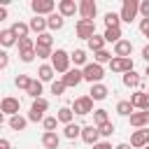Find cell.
Wrapping results in <instances>:
<instances>
[{"label": "cell", "mask_w": 149, "mask_h": 149, "mask_svg": "<svg viewBox=\"0 0 149 149\" xmlns=\"http://www.w3.org/2000/svg\"><path fill=\"white\" fill-rule=\"evenodd\" d=\"M137 14H140V2H137V0H123L121 12H119L121 21H123V23H133Z\"/></svg>", "instance_id": "3"}, {"label": "cell", "mask_w": 149, "mask_h": 149, "mask_svg": "<svg viewBox=\"0 0 149 149\" xmlns=\"http://www.w3.org/2000/svg\"><path fill=\"white\" fill-rule=\"evenodd\" d=\"M61 144V137L56 133H42V147L44 149H58Z\"/></svg>", "instance_id": "23"}, {"label": "cell", "mask_w": 149, "mask_h": 149, "mask_svg": "<svg viewBox=\"0 0 149 149\" xmlns=\"http://www.w3.org/2000/svg\"><path fill=\"white\" fill-rule=\"evenodd\" d=\"M28 26H30V30L33 33H37V35H42V33H47V16H33L30 21H28Z\"/></svg>", "instance_id": "18"}, {"label": "cell", "mask_w": 149, "mask_h": 149, "mask_svg": "<svg viewBox=\"0 0 149 149\" xmlns=\"http://www.w3.org/2000/svg\"><path fill=\"white\" fill-rule=\"evenodd\" d=\"M79 12V2H74V0H58V14L61 16H74Z\"/></svg>", "instance_id": "13"}, {"label": "cell", "mask_w": 149, "mask_h": 149, "mask_svg": "<svg viewBox=\"0 0 149 149\" xmlns=\"http://www.w3.org/2000/svg\"><path fill=\"white\" fill-rule=\"evenodd\" d=\"M84 72V81H88L91 86L93 84H102V77H105V68L98 65V63H88L86 68H81Z\"/></svg>", "instance_id": "2"}, {"label": "cell", "mask_w": 149, "mask_h": 149, "mask_svg": "<svg viewBox=\"0 0 149 149\" xmlns=\"http://www.w3.org/2000/svg\"><path fill=\"white\" fill-rule=\"evenodd\" d=\"M70 58H72L74 68H77V65H81V68H86V65H88V56H86V51H84V49H74V51L70 54Z\"/></svg>", "instance_id": "26"}, {"label": "cell", "mask_w": 149, "mask_h": 149, "mask_svg": "<svg viewBox=\"0 0 149 149\" xmlns=\"http://www.w3.org/2000/svg\"><path fill=\"white\" fill-rule=\"evenodd\" d=\"M144 74H147V77H149V65H147V70H144Z\"/></svg>", "instance_id": "53"}, {"label": "cell", "mask_w": 149, "mask_h": 149, "mask_svg": "<svg viewBox=\"0 0 149 149\" xmlns=\"http://www.w3.org/2000/svg\"><path fill=\"white\" fill-rule=\"evenodd\" d=\"M147 95H149V88H147Z\"/></svg>", "instance_id": "56"}, {"label": "cell", "mask_w": 149, "mask_h": 149, "mask_svg": "<svg viewBox=\"0 0 149 149\" xmlns=\"http://www.w3.org/2000/svg\"><path fill=\"white\" fill-rule=\"evenodd\" d=\"M144 37H149V33H147V35H144Z\"/></svg>", "instance_id": "54"}, {"label": "cell", "mask_w": 149, "mask_h": 149, "mask_svg": "<svg viewBox=\"0 0 149 149\" xmlns=\"http://www.w3.org/2000/svg\"><path fill=\"white\" fill-rule=\"evenodd\" d=\"M7 126L12 128V130H26V126H28V116H21V114H16V116H9L7 119Z\"/></svg>", "instance_id": "21"}, {"label": "cell", "mask_w": 149, "mask_h": 149, "mask_svg": "<svg viewBox=\"0 0 149 149\" xmlns=\"http://www.w3.org/2000/svg\"><path fill=\"white\" fill-rule=\"evenodd\" d=\"M35 44L37 47H54V37H51V33H42V35H37V40H35Z\"/></svg>", "instance_id": "39"}, {"label": "cell", "mask_w": 149, "mask_h": 149, "mask_svg": "<svg viewBox=\"0 0 149 149\" xmlns=\"http://www.w3.org/2000/svg\"><path fill=\"white\" fill-rule=\"evenodd\" d=\"M140 14H142V19H149V0L140 2Z\"/></svg>", "instance_id": "45"}, {"label": "cell", "mask_w": 149, "mask_h": 149, "mask_svg": "<svg viewBox=\"0 0 149 149\" xmlns=\"http://www.w3.org/2000/svg\"><path fill=\"white\" fill-rule=\"evenodd\" d=\"M147 116H149V109H147Z\"/></svg>", "instance_id": "55"}, {"label": "cell", "mask_w": 149, "mask_h": 149, "mask_svg": "<svg viewBox=\"0 0 149 149\" xmlns=\"http://www.w3.org/2000/svg\"><path fill=\"white\" fill-rule=\"evenodd\" d=\"M149 144V128H140L130 135V147L133 149H144Z\"/></svg>", "instance_id": "10"}, {"label": "cell", "mask_w": 149, "mask_h": 149, "mask_svg": "<svg viewBox=\"0 0 149 149\" xmlns=\"http://www.w3.org/2000/svg\"><path fill=\"white\" fill-rule=\"evenodd\" d=\"M70 63H72V58H70V54H68L65 49H56V51H54V56H51V68H54L56 72H61V74L70 72V70H72Z\"/></svg>", "instance_id": "1"}, {"label": "cell", "mask_w": 149, "mask_h": 149, "mask_svg": "<svg viewBox=\"0 0 149 149\" xmlns=\"http://www.w3.org/2000/svg\"><path fill=\"white\" fill-rule=\"evenodd\" d=\"M109 121V114H107V109H95L93 112V126H102V123H107Z\"/></svg>", "instance_id": "36"}, {"label": "cell", "mask_w": 149, "mask_h": 149, "mask_svg": "<svg viewBox=\"0 0 149 149\" xmlns=\"http://www.w3.org/2000/svg\"><path fill=\"white\" fill-rule=\"evenodd\" d=\"M130 54H133V42H130V40H121V42L114 44V56H119V58H130Z\"/></svg>", "instance_id": "15"}, {"label": "cell", "mask_w": 149, "mask_h": 149, "mask_svg": "<svg viewBox=\"0 0 149 149\" xmlns=\"http://www.w3.org/2000/svg\"><path fill=\"white\" fill-rule=\"evenodd\" d=\"M42 126H44V133H56L58 119H56V116H47V119L42 121Z\"/></svg>", "instance_id": "40"}, {"label": "cell", "mask_w": 149, "mask_h": 149, "mask_svg": "<svg viewBox=\"0 0 149 149\" xmlns=\"http://www.w3.org/2000/svg\"><path fill=\"white\" fill-rule=\"evenodd\" d=\"M30 9L35 12V16H49V14H54V9H58V5L54 0H33Z\"/></svg>", "instance_id": "5"}, {"label": "cell", "mask_w": 149, "mask_h": 149, "mask_svg": "<svg viewBox=\"0 0 149 149\" xmlns=\"http://www.w3.org/2000/svg\"><path fill=\"white\" fill-rule=\"evenodd\" d=\"M72 112L79 114V116H86V114H93V98L91 95H79L74 102H72Z\"/></svg>", "instance_id": "4"}, {"label": "cell", "mask_w": 149, "mask_h": 149, "mask_svg": "<svg viewBox=\"0 0 149 149\" xmlns=\"http://www.w3.org/2000/svg\"><path fill=\"white\" fill-rule=\"evenodd\" d=\"M16 47H19V54H23V51H35V47H37V44H35V40H33V37H23V40H19V44H16Z\"/></svg>", "instance_id": "35"}, {"label": "cell", "mask_w": 149, "mask_h": 149, "mask_svg": "<svg viewBox=\"0 0 149 149\" xmlns=\"http://www.w3.org/2000/svg\"><path fill=\"white\" fill-rule=\"evenodd\" d=\"M95 14H98V5H95L93 0H81V2H79V16H81L84 21H93Z\"/></svg>", "instance_id": "9"}, {"label": "cell", "mask_w": 149, "mask_h": 149, "mask_svg": "<svg viewBox=\"0 0 149 149\" xmlns=\"http://www.w3.org/2000/svg\"><path fill=\"white\" fill-rule=\"evenodd\" d=\"M7 65H9V54H7V51H0V68L5 70Z\"/></svg>", "instance_id": "46"}, {"label": "cell", "mask_w": 149, "mask_h": 149, "mask_svg": "<svg viewBox=\"0 0 149 149\" xmlns=\"http://www.w3.org/2000/svg\"><path fill=\"white\" fill-rule=\"evenodd\" d=\"M142 58H144V61H147V65H149V44L142 49Z\"/></svg>", "instance_id": "50"}, {"label": "cell", "mask_w": 149, "mask_h": 149, "mask_svg": "<svg viewBox=\"0 0 149 149\" xmlns=\"http://www.w3.org/2000/svg\"><path fill=\"white\" fill-rule=\"evenodd\" d=\"M65 88H68V86L63 84V79H54V81H51V93H54V95H63Z\"/></svg>", "instance_id": "41"}, {"label": "cell", "mask_w": 149, "mask_h": 149, "mask_svg": "<svg viewBox=\"0 0 149 149\" xmlns=\"http://www.w3.org/2000/svg\"><path fill=\"white\" fill-rule=\"evenodd\" d=\"M56 119H58V123H72V119H74V112H72V107H61L58 109V114H56Z\"/></svg>", "instance_id": "29"}, {"label": "cell", "mask_w": 149, "mask_h": 149, "mask_svg": "<svg viewBox=\"0 0 149 149\" xmlns=\"http://www.w3.org/2000/svg\"><path fill=\"white\" fill-rule=\"evenodd\" d=\"M133 112H135V107H133L130 100H119V102H116V114H121V116H130Z\"/></svg>", "instance_id": "31"}, {"label": "cell", "mask_w": 149, "mask_h": 149, "mask_svg": "<svg viewBox=\"0 0 149 149\" xmlns=\"http://www.w3.org/2000/svg\"><path fill=\"white\" fill-rule=\"evenodd\" d=\"M5 19H7V9H5V7H0V21H5Z\"/></svg>", "instance_id": "52"}, {"label": "cell", "mask_w": 149, "mask_h": 149, "mask_svg": "<svg viewBox=\"0 0 149 149\" xmlns=\"http://www.w3.org/2000/svg\"><path fill=\"white\" fill-rule=\"evenodd\" d=\"M140 33H142V35L149 33V19H142V21H140Z\"/></svg>", "instance_id": "47"}, {"label": "cell", "mask_w": 149, "mask_h": 149, "mask_svg": "<svg viewBox=\"0 0 149 149\" xmlns=\"http://www.w3.org/2000/svg\"><path fill=\"white\" fill-rule=\"evenodd\" d=\"M105 26L107 28H121V16L116 12H107L105 14Z\"/></svg>", "instance_id": "32"}, {"label": "cell", "mask_w": 149, "mask_h": 149, "mask_svg": "<svg viewBox=\"0 0 149 149\" xmlns=\"http://www.w3.org/2000/svg\"><path fill=\"white\" fill-rule=\"evenodd\" d=\"M33 100H37V98H42V81L40 79H33V84L28 86V91H26Z\"/></svg>", "instance_id": "33"}, {"label": "cell", "mask_w": 149, "mask_h": 149, "mask_svg": "<svg viewBox=\"0 0 149 149\" xmlns=\"http://www.w3.org/2000/svg\"><path fill=\"white\" fill-rule=\"evenodd\" d=\"M144 149H149V144H147V147H144Z\"/></svg>", "instance_id": "57"}, {"label": "cell", "mask_w": 149, "mask_h": 149, "mask_svg": "<svg viewBox=\"0 0 149 149\" xmlns=\"http://www.w3.org/2000/svg\"><path fill=\"white\" fill-rule=\"evenodd\" d=\"M81 128H84V126H79V123H68V126L63 128V135H65L68 140H77V137H81Z\"/></svg>", "instance_id": "27"}, {"label": "cell", "mask_w": 149, "mask_h": 149, "mask_svg": "<svg viewBox=\"0 0 149 149\" xmlns=\"http://www.w3.org/2000/svg\"><path fill=\"white\" fill-rule=\"evenodd\" d=\"M54 74H56V70L51 68V63H44V65H40L37 68V79L44 84V81H54Z\"/></svg>", "instance_id": "20"}, {"label": "cell", "mask_w": 149, "mask_h": 149, "mask_svg": "<svg viewBox=\"0 0 149 149\" xmlns=\"http://www.w3.org/2000/svg\"><path fill=\"white\" fill-rule=\"evenodd\" d=\"M121 79H123V86H126V88H137V91H140V86H142V77H140L135 70L126 72Z\"/></svg>", "instance_id": "17"}, {"label": "cell", "mask_w": 149, "mask_h": 149, "mask_svg": "<svg viewBox=\"0 0 149 149\" xmlns=\"http://www.w3.org/2000/svg\"><path fill=\"white\" fill-rule=\"evenodd\" d=\"M0 44L7 49V47H14V44H19V37L14 35V30L12 28H5V30H0Z\"/></svg>", "instance_id": "19"}, {"label": "cell", "mask_w": 149, "mask_h": 149, "mask_svg": "<svg viewBox=\"0 0 149 149\" xmlns=\"http://www.w3.org/2000/svg\"><path fill=\"white\" fill-rule=\"evenodd\" d=\"M130 102H133V107L135 109H142V112H147L149 109V95H147V91H135V93H130Z\"/></svg>", "instance_id": "12"}, {"label": "cell", "mask_w": 149, "mask_h": 149, "mask_svg": "<svg viewBox=\"0 0 149 149\" xmlns=\"http://www.w3.org/2000/svg\"><path fill=\"white\" fill-rule=\"evenodd\" d=\"M93 149H112V144L109 142H98V144H93Z\"/></svg>", "instance_id": "48"}, {"label": "cell", "mask_w": 149, "mask_h": 149, "mask_svg": "<svg viewBox=\"0 0 149 149\" xmlns=\"http://www.w3.org/2000/svg\"><path fill=\"white\" fill-rule=\"evenodd\" d=\"M86 44H88V49H91V51L95 54V51H102L107 42H105V37H102V35H93V37H91V40H88Z\"/></svg>", "instance_id": "30"}, {"label": "cell", "mask_w": 149, "mask_h": 149, "mask_svg": "<svg viewBox=\"0 0 149 149\" xmlns=\"http://www.w3.org/2000/svg\"><path fill=\"white\" fill-rule=\"evenodd\" d=\"M74 33H77L79 40H86V42H88V40L95 35V21H84V19H79L77 26H74Z\"/></svg>", "instance_id": "6"}, {"label": "cell", "mask_w": 149, "mask_h": 149, "mask_svg": "<svg viewBox=\"0 0 149 149\" xmlns=\"http://www.w3.org/2000/svg\"><path fill=\"white\" fill-rule=\"evenodd\" d=\"M14 84H16V88H21V91H28V86L33 84V77H28V74H16Z\"/></svg>", "instance_id": "38"}, {"label": "cell", "mask_w": 149, "mask_h": 149, "mask_svg": "<svg viewBox=\"0 0 149 149\" xmlns=\"http://www.w3.org/2000/svg\"><path fill=\"white\" fill-rule=\"evenodd\" d=\"M98 130H100V135H102V137H109V135L114 133V123H112V121H107V123L98 126Z\"/></svg>", "instance_id": "43"}, {"label": "cell", "mask_w": 149, "mask_h": 149, "mask_svg": "<svg viewBox=\"0 0 149 149\" xmlns=\"http://www.w3.org/2000/svg\"><path fill=\"white\" fill-rule=\"evenodd\" d=\"M107 93H109V88H107L105 84H93V86H91V91H88V95H91L93 100H105V98H107Z\"/></svg>", "instance_id": "25"}, {"label": "cell", "mask_w": 149, "mask_h": 149, "mask_svg": "<svg viewBox=\"0 0 149 149\" xmlns=\"http://www.w3.org/2000/svg\"><path fill=\"white\" fill-rule=\"evenodd\" d=\"M35 54H37V58H51L54 49H49V47H35Z\"/></svg>", "instance_id": "42"}, {"label": "cell", "mask_w": 149, "mask_h": 149, "mask_svg": "<svg viewBox=\"0 0 149 149\" xmlns=\"http://www.w3.org/2000/svg\"><path fill=\"white\" fill-rule=\"evenodd\" d=\"M109 70L112 72H119V74H126V72L133 70V58H119V56H114L109 61Z\"/></svg>", "instance_id": "8"}, {"label": "cell", "mask_w": 149, "mask_h": 149, "mask_svg": "<svg viewBox=\"0 0 149 149\" xmlns=\"http://www.w3.org/2000/svg\"><path fill=\"white\" fill-rule=\"evenodd\" d=\"M47 26H49V30H61L65 26V16H61L58 12H54V14L47 16Z\"/></svg>", "instance_id": "22"}, {"label": "cell", "mask_w": 149, "mask_h": 149, "mask_svg": "<svg viewBox=\"0 0 149 149\" xmlns=\"http://www.w3.org/2000/svg\"><path fill=\"white\" fill-rule=\"evenodd\" d=\"M0 149H12V144H9V140H5V137H2V140H0Z\"/></svg>", "instance_id": "49"}, {"label": "cell", "mask_w": 149, "mask_h": 149, "mask_svg": "<svg viewBox=\"0 0 149 149\" xmlns=\"http://www.w3.org/2000/svg\"><path fill=\"white\" fill-rule=\"evenodd\" d=\"M19 109H21V102H19V98L5 95V98L0 100V112H2L5 116H16V114H19Z\"/></svg>", "instance_id": "7"}, {"label": "cell", "mask_w": 149, "mask_h": 149, "mask_svg": "<svg viewBox=\"0 0 149 149\" xmlns=\"http://www.w3.org/2000/svg\"><path fill=\"white\" fill-rule=\"evenodd\" d=\"M112 58H114V56H112L107 49H102V51H95V54H93V63H98V65H102V63H109Z\"/></svg>", "instance_id": "37"}, {"label": "cell", "mask_w": 149, "mask_h": 149, "mask_svg": "<svg viewBox=\"0 0 149 149\" xmlns=\"http://www.w3.org/2000/svg\"><path fill=\"white\" fill-rule=\"evenodd\" d=\"M61 79H63V84H65L68 88H74V86H79V84L84 81V72H81V70H77V68H72V70H70V72H65Z\"/></svg>", "instance_id": "11"}, {"label": "cell", "mask_w": 149, "mask_h": 149, "mask_svg": "<svg viewBox=\"0 0 149 149\" xmlns=\"http://www.w3.org/2000/svg\"><path fill=\"white\" fill-rule=\"evenodd\" d=\"M35 56H37L35 51H23V54H19V58H21L23 63H33V61H35Z\"/></svg>", "instance_id": "44"}, {"label": "cell", "mask_w": 149, "mask_h": 149, "mask_svg": "<svg viewBox=\"0 0 149 149\" xmlns=\"http://www.w3.org/2000/svg\"><path fill=\"white\" fill-rule=\"evenodd\" d=\"M12 30H14V35H16L19 40H23V37H28L30 26H28V23H23V21H14V23H12Z\"/></svg>", "instance_id": "28"}, {"label": "cell", "mask_w": 149, "mask_h": 149, "mask_svg": "<svg viewBox=\"0 0 149 149\" xmlns=\"http://www.w3.org/2000/svg\"><path fill=\"white\" fill-rule=\"evenodd\" d=\"M49 109V100L47 98H37V100H33V105H30V112H37V114H44Z\"/></svg>", "instance_id": "34"}, {"label": "cell", "mask_w": 149, "mask_h": 149, "mask_svg": "<svg viewBox=\"0 0 149 149\" xmlns=\"http://www.w3.org/2000/svg\"><path fill=\"white\" fill-rule=\"evenodd\" d=\"M128 121H130V126L133 128H147V123H149V116H147V112H142V109H137V112H133L130 116H128Z\"/></svg>", "instance_id": "16"}, {"label": "cell", "mask_w": 149, "mask_h": 149, "mask_svg": "<svg viewBox=\"0 0 149 149\" xmlns=\"http://www.w3.org/2000/svg\"><path fill=\"white\" fill-rule=\"evenodd\" d=\"M98 137H100L98 126H93V123H91V126H84V128H81V140H84L86 144H91V147H93V144H98V142H100Z\"/></svg>", "instance_id": "14"}, {"label": "cell", "mask_w": 149, "mask_h": 149, "mask_svg": "<svg viewBox=\"0 0 149 149\" xmlns=\"http://www.w3.org/2000/svg\"><path fill=\"white\" fill-rule=\"evenodd\" d=\"M114 149H133V147H130V142H121V144H116Z\"/></svg>", "instance_id": "51"}, {"label": "cell", "mask_w": 149, "mask_h": 149, "mask_svg": "<svg viewBox=\"0 0 149 149\" xmlns=\"http://www.w3.org/2000/svg\"><path fill=\"white\" fill-rule=\"evenodd\" d=\"M102 37H105V42H109V44H116V42H121V40H123L121 28H105Z\"/></svg>", "instance_id": "24"}]
</instances>
